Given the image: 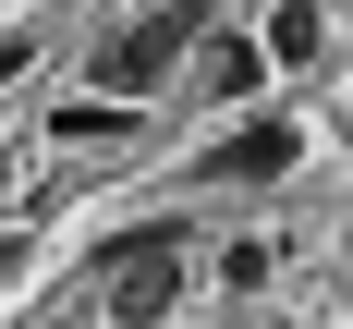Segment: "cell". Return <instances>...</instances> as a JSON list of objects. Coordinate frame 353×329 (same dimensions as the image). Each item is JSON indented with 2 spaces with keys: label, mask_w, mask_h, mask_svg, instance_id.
Wrapping results in <instances>:
<instances>
[{
  "label": "cell",
  "mask_w": 353,
  "mask_h": 329,
  "mask_svg": "<svg viewBox=\"0 0 353 329\" xmlns=\"http://www.w3.org/2000/svg\"><path fill=\"white\" fill-rule=\"evenodd\" d=\"M292 159H305V134H292V122H244V134H219L208 159H195V183H281Z\"/></svg>",
  "instance_id": "obj_3"
},
{
  "label": "cell",
  "mask_w": 353,
  "mask_h": 329,
  "mask_svg": "<svg viewBox=\"0 0 353 329\" xmlns=\"http://www.w3.org/2000/svg\"><path fill=\"white\" fill-rule=\"evenodd\" d=\"M12 268H25V232H0V281H12Z\"/></svg>",
  "instance_id": "obj_7"
},
{
  "label": "cell",
  "mask_w": 353,
  "mask_h": 329,
  "mask_svg": "<svg viewBox=\"0 0 353 329\" xmlns=\"http://www.w3.org/2000/svg\"><path fill=\"white\" fill-rule=\"evenodd\" d=\"M110 268V329H159L183 305V219H146V232H110L98 244Z\"/></svg>",
  "instance_id": "obj_1"
},
{
  "label": "cell",
  "mask_w": 353,
  "mask_h": 329,
  "mask_svg": "<svg viewBox=\"0 0 353 329\" xmlns=\"http://www.w3.org/2000/svg\"><path fill=\"white\" fill-rule=\"evenodd\" d=\"M208 25V12H195V0H159V12H146V25H122L98 49V98H146V86H159V73L183 61V37Z\"/></svg>",
  "instance_id": "obj_2"
},
{
  "label": "cell",
  "mask_w": 353,
  "mask_h": 329,
  "mask_svg": "<svg viewBox=\"0 0 353 329\" xmlns=\"http://www.w3.org/2000/svg\"><path fill=\"white\" fill-rule=\"evenodd\" d=\"M49 134H73V146H110V134H134V98H73Z\"/></svg>",
  "instance_id": "obj_6"
},
{
  "label": "cell",
  "mask_w": 353,
  "mask_h": 329,
  "mask_svg": "<svg viewBox=\"0 0 353 329\" xmlns=\"http://www.w3.org/2000/svg\"><path fill=\"white\" fill-rule=\"evenodd\" d=\"M256 49H268V61H281V73H305V61H317V49H329V12H317V0H281V12L256 25Z\"/></svg>",
  "instance_id": "obj_4"
},
{
  "label": "cell",
  "mask_w": 353,
  "mask_h": 329,
  "mask_svg": "<svg viewBox=\"0 0 353 329\" xmlns=\"http://www.w3.org/2000/svg\"><path fill=\"white\" fill-rule=\"evenodd\" d=\"M256 73H268V49H256V37H219L208 61H195V86H208V98H244Z\"/></svg>",
  "instance_id": "obj_5"
}]
</instances>
